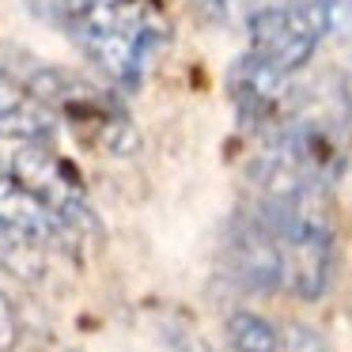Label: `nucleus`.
I'll return each mask as SVG.
<instances>
[{
	"instance_id": "obj_7",
	"label": "nucleus",
	"mask_w": 352,
	"mask_h": 352,
	"mask_svg": "<svg viewBox=\"0 0 352 352\" xmlns=\"http://www.w3.org/2000/svg\"><path fill=\"white\" fill-rule=\"evenodd\" d=\"M57 129V114L16 76L0 72V140L46 144Z\"/></svg>"
},
{
	"instance_id": "obj_10",
	"label": "nucleus",
	"mask_w": 352,
	"mask_h": 352,
	"mask_svg": "<svg viewBox=\"0 0 352 352\" xmlns=\"http://www.w3.org/2000/svg\"><path fill=\"white\" fill-rule=\"evenodd\" d=\"M276 352H326V344H322V337L314 333L311 326H303V322H292V326L276 329Z\"/></svg>"
},
{
	"instance_id": "obj_2",
	"label": "nucleus",
	"mask_w": 352,
	"mask_h": 352,
	"mask_svg": "<svg viewBox=\"0 0 352 352\" xmlns=\"http://www.w3.org/2000/svg\"><path fill=\"white\" fill-rule=\"evenodd\" d=\"M341 19V0H292L250 16V54L265 57L280 72H299L314 57L318 42Z\"/></svg>"
},
{
	"instance_id": "obj_8",
	"label": "nucleus",
	"mask_w": 352,
	"mask_h": 352,
	"mask_svg": "<svg viewBox=\"0 0 352 352\" xmlns=\"http://www.w3.org/2000/svg\"><path fill=\"white\" fill-rule=\"evenodd\" d=\"M0 228L8 231V235L23 239V243H34V246L61 235L57 216L12 175H0Z\"/></svg>"
},
{
	"instance_id": "obj_11",
	"label": "nucleus",
	"mask_w": 352,
	"mask_h": 352,
	"mask_svg": "<svg viewBox=\"0 0 352 352\" xmlns=\"http://www.w3.org/2000/svg\"><path fill=\"white\" fill-rule=\"evenodd\" d=\"M19 341V322H16V311H12L8 296L0 292V352H12Z\"/></svg>"
},
{
	"instance_id": "obj_1",
	"label": "nucleus",
	"mask_w": 352,
	"mask_h": 352,
	"mask_svg": "<svg viewBox=\"0 0 352 352\" xmlns=\"http://www.w3.org/2000/svg\"><path fill=\"white\" fill-rule=\"evenodd\" d=\"M65 27L114 84L137 87L148 57L167 38L155 0H61Z\"/></svg>"
},
{
	"instance_id": "obj_5",
	"label": "nucleus",
	"mask_w": 352,
	"mask_h": 352,
	"mask_svg": "<svg viewBox=\"0 0 352 352\" xmlns=\"http://www.w3.org/2000/svg\"><path fill=\"white\" fill-rule=\"evenodd\" d=\"M231 269L250 292L280 288V250H276V235L261 220V212L239 216L231 228Z\"/></svg>"
},
{
	"instance_id": "obj_6",
	"label": "nucleus",
	"mask_w": 352,
	"mask_h": 352,
	"mask_svg": "<svg viewBox=\"0 0 352 352\" xmlns=\"http://www.w3.org/2000/svg\"><path fill=\"white\" fill-rule=\"evenodd\" d=\"M284 95H288V72H280L258 54H246L231 72V99L239 114L254 125H269L273 118H280Z\"/></svg>"
},
{
	"instance_id": "obj_4",
	"label": "nucleus",
	"mask_w": 352,
	"mask_h": 352,
	"mask_svg": "<svg viewBox=\"0 0 352 352\" xmlns=\"http://www.w3.org/2000/svg\"><path fill=\"white\" fill-rule=\"evenodd\" d=\"M12 178H19V182L57 216L61 235L65 231H80L84 223H91V212H87V201H84V190H80L76 175H72L46 144H23L19 148L16 160H12Z\"/></svg>"
},
{
	"instance_id": "obj_3",
	"label": "nucleus",
	"mask_w": 352,
	"mask_h": 352,
	"mask_svg": "<svg viewBox=\"0 0 352 352\" xmlns=\"http://www.w3.org/2000/svg\"><path fill=\"white\" fill-rule=\"evenodd\" d=\"M27 87H31L57 118H69L76 129H87L107 152H114V155L137 152V144H140L137 129H133L129 118L122 114V107H118L110 95H102L95 84L72 76V72H61V69H42Z\"/></svg>"
},
{
	"instance_id": "obj_12",
	"label": "nucleus",
	"mask_w": 352,
	"mask_h": 352,
	"mask_svg": "<svg viewBox=\"0 0 352 352\" xmlns=\"http://www.w3.org/2000/svg\"><path fill=\"white\" fill-rule=\"evenodd\" d=\"M193 4H197L201 12H208V16H231V12L239 8V0H193Z\"/></svg>"
},
{
	"instance_id": "obj_9",
	"label": "nucleus",
	"mask_w": 352,
	"mask_h": 352,
	"mask_svg": "<svg viewBox=\"0 0 352 352\" xmlns=\"http://www.w3.org/2000/svg\"><path fill=\"white\" fill-rule=\"evenodd\" d=\"M228 341L235 352H276V326L254 311H235L228 318Z\"/></svg>"
}]
</instances>
